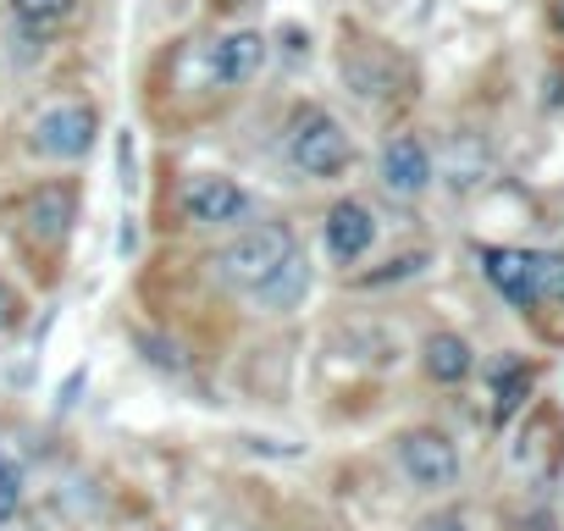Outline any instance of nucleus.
Returning a JSON list of instances; mask_svg holds the SVG:
<instances>
[{"label":"nucleus","mask_w":564,"mask_h":531,"mask_svg":"<svg viewBox=\"0 0 564 531\" xmlns=\"http://www.w3.org/2000/svg\"><path fill=\"white\" fill-rule=\"evenodd\" d=\"M294 249H300V243H294V227H289V221H260V227L238 232L227 249H216L210 272H216V283L254 294V289H260V283H265Z\"/></svg>","instance_id":"1"},{"label":"nucleus","mask_w":564,"mask_h":531,"mask_svg":"<svg viewBox=\"0 0 564 531\" xmlns=\"http://www.w3.org/2000/svg\"><path fill=\"white\" fill-rule=\"evenodd\" d=\"M289 161L305 172V177H338L349 161H355V144H349V133L338 128V117H327V111H300L294 117V128H289Z\"/></svg>","instance_id":"2"},{"label":"nucleus","mask_w":564,"mask_h":531,"mask_svg":"<svg viewBox=\"0 0 564 531\" xmlns=\"http://www.w3.org/2000/svg\"><path fill=\"white\" fill-rule=\"evenodd\" d=\"M399 465H404V476H410L415 487H426V492L454 487V476H459L454 443H448L443 432H432V426H415V432L399 437Z\"/></svg>","instance_id":"3"},{"label":"nucleus","mask_w":564,"mask_h":531,"mask_svg":"<svg viewBox=\"0 0 564 531\" xmlns=\"http://www.w3.org/2000/svg\"><path fill=\"white\" fill-rule=\"evenodd\" d=\"M95 128H100V117L89 106H56L34 122V150H45L56 161H78V155H89Z\"/></svg>","instance_id":"4"},{"label":"nucleus","mask_w":564,"mask_h":531,"mask_svg":"<svg viewBox=\"0 0 564 531\" xmlns=\"http://www.w3.org/2000/svg\"><path fill=\"white\" fill-rule=\"evenodd\" d=\"M183 216L194 227H232L249 216V194L232 177H194L183 188Z\"/></svg>","instance_id":"5"},{"label":"nucleus","mask_w":564,"mask_h":531,"mask_svg":"<svg viewBox=\"0 0 564 531\" xmlns=\"http://www.w3.org/2000/svg\"><path fill=\"white\" fill-rule=\"evenodd\" d=\"M371 243H377V216H371V205L338 199V205L327 210V254H333L338 266H355Z\"/></svg>","instance_id":"6"},{"label":"nucleus","mask_w":564,"mask_h":531,"mask_svg":"<svg viewBox=\"0 0 564 531\" xmlns=\"http://www.w3.org/2000/svg\"><path fill=\"white\" fill-rule=\"evenodd\" d=\"M426 183H432V155H426V144L421 139H393L388 150H382V188L388 194H399V199H415V194H426Z\"/></svg>","instance_id":"7"},{"label":"nucleus","mask_w":564,"mask_h":531,"mask_svg":"<svg viewBox=\"0 0 564 531\" xmlns=\"http://www.w3.org/2000/svg\"><path fill=\"white\" fill-rule=\"evenodd\" d=\"M73 221H78V194H73L67 183H45V188L29 199V232H34L40 243H62V238L73 232Z\"/></svg>","instance_id":"8"},{"label":"nucleus","mask_w":564,"mask_h":531,"mask_svg":"<svg viewBox=\"0 0 564 531\" xmlns=\"http://www.w3.org/2000/svg\"><path fill=\"white\" fill-rule=\"evenodd\" d=\"M481 272L487 283L509 300V305H536V283H531V254L525 249H481Z\"/></svg>","instance_id":"9"},{"label":"nucleus","mask_w":564,"mask_h":531,"mask_svg":"<svg viewBox=\"0 0 564 531\" xmlns=\"http://www.w3.org/2000/svg\"><path fill=\"white\" fill-rule=\"evenodd\" d=\"M260 67H265V40H260L254 29H238V34H227V40L216 45V56H210V73H216V84H249Z\"/></svg>","instance_id":"10"},{"label":"nucleus","mask_w":564,"mask_h":531,"mask_svg":"<svg viewBox=\"0 0 564 531\" xmlns=\"http://www.w3.org/2000/svg\"><path fill=\"white\" fill-rule=\"evenodd\" d=\"M305 294H311V260H305L300 249H294V254L282 260L276 272H271V278L254 289V300H260L265 311H294Z\"/></svg>","instance_id":"11"},{"label":"nucleus","mask_w":564,"mask_h":531,"mask_svg":"<svg viewBox=\"0 0 564 531\" xmlns=\"http://www.w3.org/2000/svg\"><path fill=\"white\" fill-rule=\"evenodd\" d=\"M470 366H476V355L459 333H432L426 338V377L432 382H465Z\"/></svg>","instance_id":"12"},{"label":"nucleus","mask_w":564,"mask_h":531,"mask_svg":"<svg viewBox=\"0 0 564 531\" xmlns=\"http://www.w3.org/2000/svg\"><path fill=\"white\" fill-rule=\"evenodd\" d=\"M525 393H531V366L503 360V366H498V377H492V415H498V421H509V415L525 404Z\"/></svg>","instance_id":"13"},{"label":"nucleus","mask_w":564,"mask_h":531,"mask_svg":"<svg viewBox=\"0 0 564 531\" xmlns=\"http://www.w3.org/2000/svg\"><path fill=\"white\" fill-rule=\"evenodd\" d=\"M73 0H12V18L29 29V34H51L56 23H67Z\"/></svg>","instance_id":"14"},{"label":"nucleus","mask_w":564,"mask_h":531,"mask_svg":"<svg viewBox=\"0 0 564 531\" xmlns=\"http://www.w3.org/2000/svg\"><path fill=\"white\" fill-rule=\"evenodd\" d=\"M531 283H536V300H564V254H531Z\"/></svg>","instance_id":"15"},{"label":"nucleus","mask_w":564,"mask_h":531,"mask_svg":"<svg viewBox=\"0 0 564 531\" xmlns=\"http://www.w3.org/2000/svg\"><path fill=\"white\" fill-rule=\"evenodd\" d=\"M426 266V254H399V260H388V272H377V278H360L366 289H377V283H399V278H410V272H421Z\"/></svg>","instance_id":"16"},{"label":"nucleus","mask_w":564,"mask_h":531,"mask_svg":"<svg viewBox=\"0 0 564 531\" xmlns=\"http://www.w3.org/2000/svg\"><path fill=\"white\" fill-rule=\"evenodd\" d=\"M144 349H150V360L161 366V371H183V355H177V344H161V338H139Z\"/></svg>","instance_id":"17"},{"label":"nucleus","mask_w":564,"mask_h":531,"mask_svg":"<svg viewBox=\"0 0 564 531\" xmlns=\"http://www.w3.org/2000/svg\"><path fill=\"white\" fill-rule=\"evenodd\" d=\"M18 322H23V305H18V294H12L7 283H0V338H7Z\"/></svg>","instance_id":"18"},{"label":"nucleus","mask_w":564,"mask_h":531,"mask_svg":"<svg viewBox=\"0 0 564 531\" xmlns=\"http://www.w3.org/2000/svg\"><path fill=\"white\" fill-rule=\"evenodd\" d=\"M421 531H470V525H465V514H459V509H443V514H432Z\"/></svg>","instance_id":"19"},{"label":"nucleus","mask_w":564,"mask_h":531,"mask_svg":"<svg viewBox=\"0 0 564 531\" xmlns=\"http://www.w3.org/2000/svg\"><path fill=\"white\" fill-rule=\"evenodd\" d=\"M7 465H12V459H7V448H0V470H7Z\"/></svg>","instance_id":"20"},{"label":"nucleus","mask_w":564,"mask_h":531,"mask_svg":"<svg viewBox=\"0 0 564 531\" xmlns=\"http://www.w3.org/2000/svg\"><path fill=\"white\" fill-rule=\"evenodd\" d=\"M558 29H564V0H558Z\"/></svg>","instance_id":"21"}]
</instances>
